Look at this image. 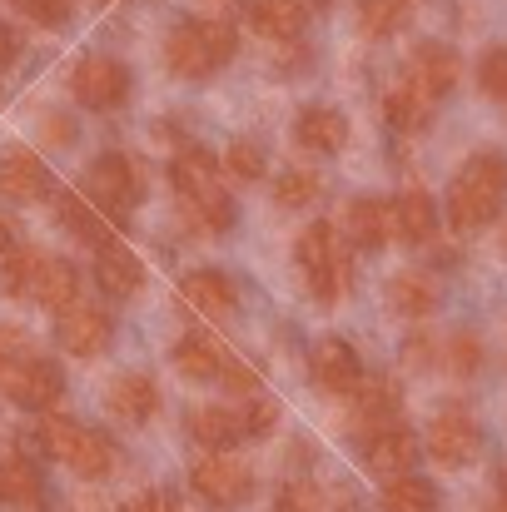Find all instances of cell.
Returning <instances> with one entry per match:
<instances>
[{"instance_id":"obj_1","label":"cell","mask_w":507,"mask_h":512,"mask_svg":"<svg viewBox=\"0 0 507 512\" xmlns=\"http://www.w3.org/2000/svg\"><path fill=\"white\" fill-rule=\"evenodd\" d=\"M503 204H507V155H498V150L473 155L448 184V219H453L458 234H473V229L493 224L503 214Z\"/></svg>"},{"instance_id":"obj_2","label":"cell","mask_w":507,"mask_h":512,"mask_svg":"<svg viewBox=\"0 0 507 512\" xmlns=\"http://www.w3.org/2000/svg\"><path fill=\"white\" fill-rule=\"evenodd\" d=\"M234 45H239V35H234L229 20H184V25L169 30L165 65H169L174 80L199 85V80H209L219 65H229Z\"/></svg>"},{"instance_id":"obj_3","label":"cell","mask_w":507,"mask_h":512,"mask_svg":"<svg viewBox=\"0 0 507 512\" xmlns=\"http://www.w3.org/2000/svg\"><path fill=\"white\" fill-rule=\"evenodd\" d=\"M294 264H299V279H304V289H309L319 304H334L338 294L348 289V244L338 239L324 219L299 229Z\"/></svg>"},{"instance_id":"obj_4","label":"cell","mask_w":507,"mask_h":512,"mask_svg":"<svg viewBox=\"0 0 507 512\" xmlns=\"http://www.w3.org/2000/svg\"><path fill=\"white\" fill-rule=\"evenodd\" d=\"M40 443H45V453L50 458H60L75 478H105L110 468H115V443L105 438V433H95V428H80V423H70V418H50L45 428H40Z\"/></svg>"},{"instance_id":"obj_5","label":"cell","mask_w":507,"mask_h":512,"mask_svg":"<svg viewBox=\"0 0 507 512\" xmlns=\"http://www.w3.org/2000/svg\"><path fill=\"white\" fill-rule=\"evenodd\" d=\"M189 488L209 503V508H239L254 493V468L229 458V453H204L189 468Z\"/></svg>"},{"instance_id":"obj_6","label":"cell","mask_w":507,"mask_h":512,"mask_svg":"<svg viewBox=\"0 0 507 512\" xmlns=\"http://www.w3.org/2000/svg\"><path fill=\"white\" fill-rule=\"evenodd\" d=\"M70 95L85 110H115V105L130 100V70L115 55H85L70 70Z\"/></svg>"},{"instance_id":"obj_7","label":"cell","mask_w":507,"mask_h":512,"mask_svg":"<svg viewBox=\"0 0 507 512\" xmlns=\"http://www.w3.org/2000/svg\"><path fill=\"white\" fill-rule=\"evenodd\" d=\"M85 189H90V204H100V209H110V214H125V209H135V199H140V170H135V160L130 155H100L90 174H85Z\"/></svg>"},{"instance_id":"obj_8","label":"cell","mask_w":507,"mask_h":512,"mask_svg":"<svg viewBox=\"0 0 507 512\" xmlns=\"http://www.w3.org/2000/svg\"><path fill=\"white\" fill-rule=\"evenodd\" d=\"M428 453L443 463V468H463L483 453V428L463 413V408H448L428 423Z\"/></svg>"},{"instance_id":"obj_9","label":"cell","mask_w":507,"mask_h":512,"mask_svg":"<svg viewBox=\"0 0 507 512\" xmlns=\"http://www.w3.org/2000/svg\"><path fill=\"white\" fill-rule=\"evenodd\" d=\"M55 339H60V348L70 358H100L110 348V339H115V319L105 309H95V304H75V309L60 314Z\"/></svg>"},{"instance_id":"obj_10","label":"cell","mask_w":507,"mask_h":512,"mask_svg":"<svg viewBox=\"0 0 507 512\" xmlns=\"http://www.w3.org/2000/svg\"><path fill=\"white\" fill-rule=\"evenodd\" d=\"M458 75H463L458 50H448V45H438V40H423V45L408 55V70H403V80H408L418 95H428L433 105L458 85Z\"/></svg>"},{"instance_id":"obj_11","label":"cell","mask_w":507,"mask_h":512,"mask_svg":"<svg viewBox=\"0 0 507 512\" xmlns=\"http://www.w3.org/2000/svg\"><path fill=\"white\" fill-rule=\"evenodd\" d=\"M179 299L199 319H229L239 309V289H234V279L224 269H189L179 279Z\"/></svg>"},{"instance_id":"obj_12","label":"cell","mask_w":507,"mask_h":512,"mask_svg":"<svg viewBox=\"0 0 507 512\" xmlns=\"http://www.w3.org/2000/svg\"><path fill=\"white\" fill-rule=\"evenodd\" d=\"M363 463L378 473V478H403V473H413V463H418V433H408L403 423H388V428H373L368 438H363Z\"/></svg>"},{"instance_id":"obj_13","label":"cell","mask_w":507,"mask_h":512,"mask_svg":"<svg viewBox=\"0 0 507 512\" xmlns=\"http://www.w3.org/2000/svg\"><path fill=\"white\" fill-rule=\"evenodd\" d=\"M10 403H20V408H30V413H45V408H55L60 398H65V373H60V363L55 358H35L25 373H15L5 388H0Z\"/></svg>"},{"instance_id":"obj_14","label":"cell","mask_w":507,"mask_h":512,"mask_svg":"<svg viewBox=\"0 0 507 512\" xmlns=\"http://www.w3.org/2000/svg\"><path fill=\"white\" fill-rule=\"evenodd\" d=\"M343 229H348L353 249H383L393 239V204L378 194H358L343 209Z\"/></svg>"},{"instance_id":"obj_15","label":"cell","mask_w":507,"mask_h":512,"mask_svg":"<svg viewBox=\"0 0 507 512\" xmlns=\"http://www.w3.org/2000/svg\"><path fill=\"white\" fill-rule=\"evenodd\" d=\"M309 373H314V383H319V388H329V393H338V398H348V393H358V388H363L358 353H353L343 339L319 343V348H314V358H309Z\"/></svg>"},{"instance_id":"obj_16","label":"cell","mask_w":507,"mask_h":512,"mask_svg":"<svg viewBox=\"0 0 507 512\" xmlns=\"http://www.w3.org/2000/svg\"><path fill=\"white\" fill-rule=\"evenodd\" d=\"M0 194L5 199H15V204H35V199H45L50 194V170H45V160L35 155V150H5V160H0Z\"/></svg>"},{"instance_id":"obj_17","label":"cell","mask_w":507,"mask_h":512,"mask_svg":"<svg viewBox=\"0 0 507 512\" xmlns=\"http://www.w3.org/2000/svg\"><path fill=\"white\" fill-rule=\"evenodd\" d=\"M294 140L309 155H338L348 145V120L334 105H304L299 120H294Z\"/></svg>"},{"instance_id":"obj_18","label":"cell","mask_w":507,"mask_h":512,"mask_svg":"<svg viewBox=\"0 0 507 512\" xmlns=\"http://www.w3.org/2000/svg\"><path fill=\"white\" fill-rule=\"evenodd\" d=\"M95 284H100L110 299H130V294H140V284H145V264L135 259V249H125L120 239H110V244L95 249Z\"/></svg>"},{"instance_id":"obj_19","label":"cell","mask_w":507,"mask_h":512,"mask_svg":"<svg viewBox=\"0 0 507 512\" xmlns=\"http://www.w3.org/2000/svg\"><path fill=\"white\" fill-rule=\"evenodd\" d=\"M105 403H110V413L120 423H150L160 413V388H155L150 373H120L110 383V398Z\"/></svg>"},{"instance_id":"obj_20","label":"cell","mask_w":507,"mask_h":512,"mask_svg":"<svg viewBox=\"0 0 507 512\" xmlns=\"http://www.w3.org/2000/svg\"><path fill=\"white\" fill-rule=\"evenodd\" d=\"M249 25L264 40H299L309 30V0H249Z\"/></svg>"},{"instance_id":"obj_21","label":"cell","mask_w":507,"mask_h":512,"mask_svg":"<svg viewBox=\"0 0 507 512\" xmlns=\"http://www.w3.org/2000/svg\"><path fill=\"white\" fill-rule=\"evenodd\" d=\"M184 433H189L199 448H209V453H224V448H234L239 438H249L244 413H234V408H194V413L184 418Z\"/></svg>"},{"instance_id":"obj_22","label":"cell","mask_w":507,"mask_h":512,"mask_svg":"<svg viewBox=\"0 0 507 512\" xmlns=\"http://www.w3.org/2000/svg\"><path fill=\"white\" fill-rule=\"evenodd\" d=\"M388 204H393V239L398 244H428L438 234V204L423 189H408Z\"/></svg>"},{"instance_id":"obj_23","label":"cell","mask_w":507,"mask_h":512,"mask_svg":"<svg viewBox=\"0 0 507 512\" xmlns=\"http://www.w3.org/2000/svg\"><path fill=\"white\" fill-rule=\"evenodd\" d=\"M388 309L403 314V319H428L438 309V279L433 274H418V269H403L388 279Z\"/></svg>"},{"instance_id":"obj_24","label":"cell","mask_w":507,"mask_h":512,"mask_svg":"<svg viewBox=\"0 0 507 512\" xmlns=\"http://www.w3.org/2000/svg\"><path fill=\"white\" fill-rule=\"evenodd\" d=\"M40 503H45L40 468L25 463V458H0V508L40 512Z\"/></svg>"},{"instance_id":"obj_25","label":"cell","mask_w":507,"mask_h":512,"mask_svg":"<svg viewBox=\"0 0 507 512\" xmlns=\"http://www.w3.org/2000/svg\"><path fill=\"white\" fill-rule=\"evenodd\" d=\"M179 209L189 219V229H204V234H229L239 209L224 189H204V194H179Z\"/></svg>"},{"instance_id":"obj_26","label":"cell","mask_w":507,"mask_h":512,"mask_svg":"<svg viewBox=\"0 0 507 512\" xmlns=\"http://www.w3.org/2000/svg\"><path fill=\"white\" fill-rule=\"evenodd\" d=\"M224 363H229V353L209 339V334H184V339L174 343V368H179L184 378L209 383V378H219V373H224Z\"/></svg>"},{"instance_id":"obj_27","label":"cell","mask_w":507,"mask_h":512,"mask_svg":"<svg viewBox=\"0 0 507 512\" xmlns=\"http://www.w3.org/2000/svg\"><path fill=\"white\" fill-rule=\"evenodd\" d=\"M55 214H60V224L75 234V239H85L90 249H100V244H110V224L95 214V204L90 199H80L75 189H60L55 194Z\"/></svg>"},{"instance_id":"obj_28","label":"cell","mask_w":507,"mask_h":512,"mask_svg":"<svg viewBox=\"0 0 507 512\" xmlns=\"http://www.w3.org/2000/svg\"><path fill=\"white\" fill-rule=\"evenodd\" d=\"M169 179L179 194H204V189H219V160L204 150V145H184L174 160H169Z\"/></svg>"},{"instance_id":"obj_29","label":"cell","mask_w":507,"mask_h":512,"mask_svg":"<svg viewBox=\"0 0 507 512\" xmlns=\"http://www.w3.org/2000/svg\"><path fill=\"white\" fill-rule=\"evenodd\" d=\"M30 299H40L45 309L65 314V309H75V304H80V274H75L65 259H45V264H40V279H35V294H30Z\"/></svg>"},{"instance_id":"obj_30","label":"cell","mask_w":507,"mask_h":512,"mask_svg":"<svg viewBox=\"0 0 507 512\" xmlns=\"http://www.w3.org/2000/svg\"><path fill=\"white\" fill-rule=\"evenodd\" d=\"M383 115H388V125H393V130L413 135V130H423V125H428V115H433V100H428V95H418L408 80H398V85L383 95Z\"/></svg>"},{"instance_id":"obj_31","label":"cell","mask_w":507,"mask_h":512,"mask_svg":"<svg viewBox=\"0 0 507 512\" xmlns=\"http://www.w3.org/2000/svg\"><path fill=\"white\" fill-rule=\"evenodd\" d=\"M40 264H45L40 249L15 244L10 254H0V289H5L10 299H30V294H35V279H40Z\"/></svg>"},{"instance_id":"obj_32","label":"cell","mask_w":507,"mask_h":512,"mask_svg":"<svg viewBox=\"0 0 507 512\" xmlns=\"http://www.w3.org/2000/svg\"><path fill=\"white\" fill-rule=\"evenodd\" d=\"M378 512H438V488L428 478H393L383 483V498H378Z\"/></svg>"},{"instance_id":"obj_33","label":"cell","mask_w":507,"mask_h":512,"mask_svg":"<svg viewBox=\"0 0 507 512\" xmlns=\"http://www.w3.org/2000/svg\"><path fill=\"white\" fill-rule=\"evenodd\" d=\"M398 383L393 378H373V383H363L358 388V418H363V428L373 433V428H388V423H398Z\"/></svg>"},{"instance_id":"obj_34","label":"cell","mask_w":507,"mask_h":512,"mask_svg":"<svg viewBox=\"0 0 507 512\" xmlns=\"http://www.w3.org/2000/svg\"><path fill=\"white\" fill-rule=\"evenodd\" d=\"M413 15V0H358V30L368 40H388L408 25Z\"/></svg>"},{"instance_id":"obj_35","label":"cell","mask_w":507,"mask_h":512,"mask_svg":"<svg viewBox=\"0 0 507 512\" xmlns=\"http://www.w3.org/2000/svg\"><path fill=\"white\" fill-rule=\"evenodd\" d=\"M35 358H40V348H35V339H30L25 329L0 324V388H5L15 373H25Z\"/></svg>"},{"instance_id":"obj_36","label":"cell","mask_w":507,"mask_h":512,"mask_svg":"<svg viewBox=\"0 0 507 512\" xmlns=\"http://www.w3.org/2000/svg\"><path fill=\"white\" fill-rule=\"evenodd\" d=\"M319 189H324V179L314 170H284L274 179V204L279 209H304L309 199H319Z\"/></svg>"},{"instance_id":"obj_37","label":"cell","mask_w":507,"mask_h":512,"mask_svg":"<svg viewBox=\"0 0 507 512\" xmlns=\"http://www.w3.org/2000/svg\"><path fill=\"white\" fill-rule=\"evenodd\" d=\"M274 512H324V498L309 478H289L274 498Z\"/></svg>"},{"instance_id":"obj_38","label":"cell","mask_w":507,"mask_h":512,"mask_svg":"<svg viewBox=\"0 0 507 512\" xmlns=\"http://www.w3.org/2000/svg\"><path fill=\"white\" fill-rule=\"evenodd\" d=\"M224 170L234 174V179H264V150L254 140H234L224 150Z\"/></svg>"},{"instance_id":"obj_39","label":"cell","mask_w":507,"mask_h":512,"mask_svg":"<svg viewBox=\"0 0 507 512\" xmlns=\"http://www.w3.org/2000/svg\"><path fill=\"white\" fill-rule=\"evenodd\" d=\"M478 85H483V95H493V100H503L507 105V45H493V50L483 55V65H478Z\"/></svg>"},{"instance_id":"obj_40","label":"cell","mask_w":507,"mask_h":512,"mask_svg":"<svg viewBox=\"0 0 507 512\" xmlns=\"http://www.w3.org/2000/svg\"><path fill=\"white\" fill-rule=\"evenodd\" d=\"M448 368L453 373H478L483 368V343L473 339V334H458V339L448 343Z\"/></svg>"},{"instance_id":"obj_41","label":"cell","mask_w":507,"mask_h":512,"mask_svg":"<svg viewBox=\"0 0 507 512\" xmlns=\"http://www.w3.org/2000/svg\"><path fill=\"white\" fill-rule=\"evenodd\" d=\"M274 423H279V398H264V393H254V403H249V413H244V428H249V438H264Z\"/></svg>"},{"instance_id":"obj_42","label":"cell","mask_w":507,"mask_h":512,"mask_svg":"<svg viewBox=\"0 0 507 512\" xmlns=\"http://www.w3.org/2000/svg\"><path fill=\"white\" fill-rule=\"evenodd\" d=\"M219 378H224V388L239 393V398H254V393H259V373H254L249 363H239V358H229Z\"/></svg>"},{"instance_id":"obj_43","label":"cell","mask_w":507,"mask_h":512,"mask_svg":"<svg viewBox=\"0 0 507 512\" xmlns=\"http://www.w3.org/2000/svg\"><path fill=\"white\" fill-rule=\"evenodd\" d=\"M15 5L40 25H65V15H70V0H15Z\"/></svg>"},{"instance_id":"obj_44","label":"cell","mask_w":507,"mask_h":512,"mask_svg":"<svg viewBox=\"0 0 507 512\" xmlns=\"http://www.w3.org/2000/svg\"><path fill=\"white\" fill-rule=\"evenodd\" d=\"M40 125H45V140H50V145H70V135H75V125H70L65 115H45Z\"/></svg>"},{"instance_id":"obj_45","label":"cell","mask_w":507,"mask_h":512,"mask_svg":"<svg viewBox=\"0 0 507 512\" xmlns=\"http://www.w3.org/2000/svg\"><path fill=\"white\" fill-rule=\"evenodd\" d=\"M15 55H20V35H15L10 25H0V70H5Z\"/></svg>"},{"instance_id":"obj_46","label":"cell","mask_w":507,"mask_h":512,"mask_svg":"<svg viewBox=\"0 0 507 512\" xmlns=\"http://www.w3.org/2000/svg\"><path fill=\"white\" fill-rule=\"evenodd\" d=\"M15 244H20V239H15V224H10V219H0V254H10Z\"/></svg>"},{"instance_id":"obj_47","label":"cell","mask_w":507,"mask_h":512,"mask_svg":"<svg viewBox=\"0 0 507 512\" xmlns=\"http://www.w3.org/2000/svg\"><path fill=\"white\" fill-rule=\"evenodd\" d=\"M493 512H507V468H503V478H498V503H493Z\"/></svg>"},{"instance_id":"obj_48","label":"cell","mask_w":507,"mask_h":512,"mask_svg":"<svg viewBox=\"0 0 507 512\" xmlns=\"http://www.w3.org/2000/svg\"><path fill=\"white\" fill-rule=\"evenodd\" d=\"M155 512H179V508H174V503H169V498H160V508H155Z\"/></svg>"},{"instance_id":"obj_49","label":"cell","mask_w":507,"mask_h":512,"mask_svg":"<svg viewBox=\"0 0 507 512\" xmlns=\"http://www.w3.org/2000/svg\"><path fill=\"white\" fill-rule=\"evenodd\" d=\"M209 5H229V0H209Z\"/></svg>"},{"instance_id":"obj_50","label":"cell","mask_w":507,"mask_h":512,"mask_svg":"<svg viewBox=\"0 0 507 512\" xmlns=\"http://www.w3.org/2000/svg\"><path fill=\"white\" fill-rule=\"evenodd\" d=\"M95 5H110V0H95Z\"/></svg>"},{"instance_id":"obj_51","label":"cell","mask_w":507,"mask_h":512,"mask_svg":"<svg viewBox=\"0 0 507 512\" xmlns=\"http://www.w3.org/2000/svg\"><path fill=\"white\" fill-rule=\"evenodd\" d=\"M314 5H324V0H314Z\"/></svg>"},{"instance_id":"obj_52","label":"cell","mask_w":507,"mask_h":512,"mask_svg":"<svg viewBox=\"0 0 507 512\" xmlns=\"http://www.w3.org/2000/svg\"><path fill=\"white\" fill-rule=\"evenodd\" d=\"M503 249H507V239H503Z\"/></svg>"}]
</instances>
